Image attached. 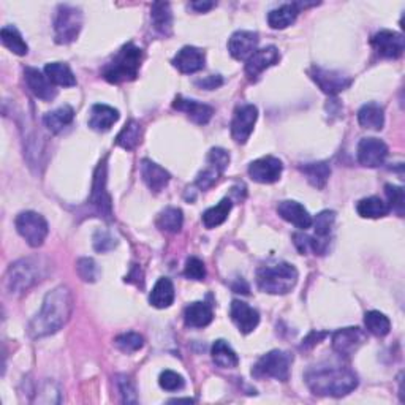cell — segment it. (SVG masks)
Returning a JSON list of instances; mask_svg holds the SVG:
<instances>
[{"mask_svg":"<svg viewBox=\"0 0 405 405\" xmlns=\"http://www.w3.org/2000/svg\"><path fill=\"white\" fill-rule=\"evenodd\" d=\"M0 40H2L4 46H7L16 55H26L29 53L27 43L22 40V35L15 26L2 27V30H0Z\"/></svg>","mask_w":405,"mask_h":405,"instance_id":"obj_36","label":"cell"},{"mask_svg":"<svg viewBox=\"0 0 405 405\" xmlns=\"http://www.w3.org/2000/svg\"><path fill=\"white\" fill-rule=\"evenodd\" d=\"M73 312V295L67 286L60 285L49 291L43 299L40 312L29 325V334L34 339H41L58 333L67 325Z\"/></svg>","mask_w":405,"mask_h":405,"instance_id":"obj_1","label":"cell"},{"mask_svg":"<svg viewBox=\"0 0 405 405\" xmlns=\"http://www.w3.org/2000/svg\"><path fill=\"white\" fill-rule=\"evenodd\" d=\"M152 26L161 35H170L173 29V13L170 4L155 2L151 8Z\"/></svg>","mask_w":405,"mask_h":405,"instance_id":"obj_29","label":"cell"},{"mask_svg":"<svg viewBox=\"0 0 405 405\" xmlns=\"http://www.w3.org/2000/svg\"><path fill=\"white\" fill-rule=\"evenodd\" d=\"M258 34L252 30H238L228 40V51L236 60H247L257 51Z\"/></svg>","mask_w":405,"mask_h":405,"instance_id":"obj_16","label":"cell"},{"mask_svg":"<svg viewBox=\"0 0 405 405\" xmlns=\"http://www.w3.org/2000/svg\"><path fill=\"white\" fill-rule=\"evenodd\" d=\"M326 336H328V333H325V331H312V333H309L307 338L303 340L301 350H312V348L315 345H319L320 342L326 338Z\"/></svg>","mask_w":405,"mask_h":405,"instance_id":"obj_51","label":"cell"},{"mask_svg":"<svg viewBox=\"0 0 405 405\" xmlns=\"http://www.w3.org/2000/svg\"><path fill=\"white\" fill-rule=\"evenodd\" d=\"M364 325L367 331L377 338H385L391 329L390 319L378 310H371L364 315Z\"/></svg>","mask_w":405,"mask_h":405,"instance_id":"obj_38","label":"cell"},{"mask_svg":"<svg viewBox=\"0 0 405 405\" xmlns=\"http://www.w3.org/2000/svg\"><path fill=\"white\" fill-rule=\"evenodd\" d=\"M87 203H89L92 213L103 217L105 220H111L113 203H111V197L107 190V157L100 161L95 173H93L92 192Z\"/></svg>","mask_w":405,"mask_h":405,"instance_id":"obj_8","label":"cell"},{"mask_svg":"<svg viewBox=\"0 0 405 405\" xmlns=\"http://www.w3.org/2000/svg\"><path fill=\"white\" fill-rule=\"evenodd\" d=\"M159 385L164 388L165 391H179L184 388V378L182 376H179L178 372L173 371H164L160 373L159 377Z\"/></svg>","mask_w":405,"mask_h":405,"instance_id":"obj_43","label":"cell"},{"mask_svg":"<svg viewBox=\"0 0 405 405\" xmlns=\"http://www.w3.org/2000/svg\"><path fill=\"white\" fill-rule=\"evenodd\" d=\"M385 193L388 197V206L390 209L396 211L399 215H404V208H405V193L402 187L388 184L385 185Z\"/></svg>","mask_w":405,"mask_h":405,"instance_id":"obj_42","label":"cell"},{"mask_svg":"<svg viewBox=\"0 0 405 405\" xmlns=\"http://www.w3.org/2000/svg\"><path fill=\"white\" fill-rule=\"evenodd\" d=\"M119 121V111L108 105L97 103L91 108L89 127L95 132H108Z\"/></svg>","mask_w":405,"mask_h":405,"instance_id":"obj_23","label":"cell"},{"mask_svg":"<svg viewBox=\"0 0 405 405\" xmlns=\"http://www.w3.org/2000/svg\"><path fill=\"white\" fill-rule=\"evenodd\" d=\"M173 108L178 111H182L189 119L193 121L198 126H204L211 121V117L214 114V108L209 107L206 103H199L197 100H190V98H184L182 95H178L174 98L173 102Z\"/></svg>","mask_w":405,"mask_h":405,"instance_id":"obj_20","label":"cell"},{"mask_svg":"<svg viewBox=\"0 0 405 405\" xmlns=\"http://www.w3.org/2000/svg\"><path fill=\"white\" fill-rule=\"evenodd\" d=\"M195 84L198 87H201V89L214 91V89H217V87H220L223 84V78L220 77V74H211V77L195 81Z\"/></svg>","mask_w":405,"mask_h":405,"instance_id":"obj_50","label":"cell"},{"mask_svg":"<svg viewBox=\"0 0 405 405\" xmlns=\"http://www.w3.org/2000/svg\"><path fill=\"white\" fill-rule=\"evenodd\" d=\"M141 142V126L136 121H128L126 127L117 135L116 145L121 146L126 151H133V149Z\"/></svg>","mask_w":405,"mask_h":405,"instance_id":"obj_37","label":"cell"},{"mask_svg":"<svg viewBox=\"0 0 405 405\" xmlns=\"http://www.w3.org/2000/svg\"><path fill=\"white\" fill-rule=\"evenodd\" d=\"M284 165L276 157H261L248 165V176L258 184H274L282 176Z\"/></svg>","mask_w":405,"mask_h":405,"instance_id":"obj_12","label":"cell"},{"mask_svg":"<svg viewBox=\"0 0 405 405\" xmlns=\"http://www.w3.org/2000/svg\"><path fill=\"white\" fill-rule=\"evenodd\" d=\"M74 111L68 105H64L58 109L51 111V113H46L43 116V124L51 133H60L62 130L67 128L73 122Z\"/></svg>","mask_w":405,"mask_h":405,"instance_id":"obj_28","label":"cell"},{"mask_svg":"<svg viewBox=\"0 0 405 405\" xmlns=\"http://www.w3.org/2000/svg\"><path fill=\"white\" fill-rule=\"evenodd\" d=\"M306 383L314 394L342 397L358 386V377L344 366H315L306 372Z\"/></svg>","mask_w":405,"mask_h":405,"instance_id":"obj_2","label":"cell"},{"mask_svg":"<svg viewBox=\"0 0 405 405\" xmlns=\"http://www.w3.org/2000/svg\"><path fill=\"white\" fill-rule=\"evenodd\" d=\"M258 119V108L255 105H241L236 108L232 122V136L238 145H246Z\"/></svg>","mask_w":405,"mask_h":405,"instance_id":"obj_10","label":"cell"},{"mask_svg":"<svg viewBox=\"0 0 405 405\" xmlns=\"http://www.w3.org/2000/svg\"><path fill=\"white\" fill-rule=\"evenodd\" d=\"M16 230L24 239H26L30 247H40L45 242L49 227L45 217L34 213V211H26L16 217Z\"/></svg>","mask_w":405,"mask_h":405,"instance_id":"obj_9","label":"cell"},{"mask_svg":"<svg viewBox=\"0 0 405 405\" xmlns=\"http://www.w3.org/2000/svg\"><path fill=\"white\" fill-rule=\"evenodd\" d=\"M141 176H142V180L146 182V185L154 193H160L171 179L170 173H168L165 168H161L160 165L154 164V161L147 159L142 160V164H141Z\"/></svg>","mask_w":405,"mask_h":405,"instance_id":"obj_24","label":"cell"},{"mask_svg":"<svg viewBox=\"0 0 405 405\" xmlns=\"http://www.w3.org/2000/svg\"><path fill=\"white\" fill-rule=\"evenodd\" d=\"M83 27V13L72 5H59L54 16V36L59 45H68L78 39Z\"/></svg>","mask_w":405,"mask_h":405,"instance_id":"obj_6","label":"cell"},{"mask_svg":"<svg viewBox=\"0 0 405 405\" xmlns=\"http://www.w3.org/2000/svg\"><path fill=\"white\" fill-rule=\"evenodd\" d=\"M371 43L378 55H382L385 59H397L404 54V36L397 32H392V30H380L378 34L372 36Z\"/></svg>","mask_w":405,"mask_h":405,"instance_id":"obj_13","label":"cell"},{"mask_svg":"<svg viewBox=\"0 0 405 405\" xmlns=\"http://www.w3.org/2000/svg\"><path fill=\"white\" fill-rule=\"evenodd\" d=\"M234 293H242V295H248V285L246 284L244 279H238V282L233 285Z\"/></svg>","mask_w":405,"mask_h":405,"instance_id":"obj_53","label":"cell"},{"mask_svg":"<svg viewBox=\"0 0 405 405\" xmlns=\"http://www.w3.org/2000/svg\"><path fill=\"white\" fill-rule=\"evenodd\" d=\"M277 213L284 220L290 222L291 225H295L299 230H304V232L312 227L314 223L312 215L307 213V209L298 201H291V199L280 201L277 206Z\"/></svg>","mask_w":405,"mask_h":405,"instance_id":"obj_21","label":"cell"},{"mask_svg":"<svg viewBox=\"0 0 405 405\" xmlns=\"http://www.w3.org/2000/svg\"><path fill=\"white\" fill-rule=\"evenodd\" d=\"M142 62V49L133 43L124 45L113 60L108 62L103 68V78L111 84H121L126 81H133L138 77Z\"/></svg>","mask_w":405,"mask_h":405,"instance_id":"obj_3","label":"cell"},{"mask_svg":"<svg viewBox=\"0 0 405 405\" xmlns=\"http://www.w3.org/2000/svg\"><path fill=\"white\" fill-rule=\"evenodd\" d=\"M117 246V241L113 238V234L105 232V230H98L93 236V248L97 252H108L113 251V248Z\"/></svg>","mask_w":405,"mask_h":405,"instance_id":"obj_46","label":"cell"},{"mask_svg":"<svg viewBox=\"0 0 405 405\" xmlns=\"http://www.w3.org/2000/svg\"><path fill=\"white\" fill-rule=\"evenodd\" d=\"M222 174L220 170H217L215 166L213 165H209L206 170H203L201 173L198 174V178H197V187H199L201 190H208L213 187L215 182H217V179H219V176Z\"/></svg>","mask_w":405,"mask_h":405,"instance_id":"obj_47","label":"cell"},{"mask_svg":"<svg viewBox=\"0 0 405 405\" xmlns=\"http://www.w3.org/2000/svg\"><path fill=\"white\" fill-rule=\"evenodd\" d=\"M45 276V266L39 258H21L8 267L5 276V288L11 295H22L32 288Z\"/></svg>","mask_w":405,"mask_h":405,"instance_id":"obj_5","label":"cell"},{"mask_svg":"<svg viewBox=\"0 0 405 405\" xmlns=\"http://www.w3.org/2000/svg\"><path fill=\"white\" fill-rule=\"evenodd\" d=\"M230 315H232L233 323L238 326V329L242 334H251L260 323L258 310H255L253 307L248 306L247 303L238 301V299H234V301L232 303Z\"/></svg>","mask_w":405,"mask_h":405,"instance_id":"obj_19","label":"cell"},{"mask_svg":"<svg viewBox=\"0 0 405 405\" xmlns=\"http://www.w3.org/2000/svg\"><path fill=\"white\" fill-rule=\"evenodd\" d=\"M309 74L315 81V84L328 95H336V93L345 91L352 84V78H348L347 74L336 70H326V68L317 65L310 68Z\"/></svg>","mask_w":405,"mask_h":405,"instance_id":"obj_11","label":"cell"},{"mask_svg":"<svg viewBox=\"0 0 405 405\" xmlns=\"http://www.w3.org/2000/svg\"><path fill=\"white\" fill-rule=\"evenodd\" d=\"M358 214L364 219H380V217H385L390 213L388 203H385L382 198L378 197H369L361 199L357 206Z\"/></svg>","mask_w":405,"mask_h":405,"instance_id":"obj_34","label":"cell"},{"mask_svg":"<svg viewBox=\"0 0 405 405\" xmlns=\"http://www.w3.org/2000/svg\"><path fill=\"white\" fill-rule=\"evenodd\" d=\"M184 276L192 280H204V277H206V267H204L203 261L197 257H190L185 263Z\"/></svg>","mask_w":405,"mask_h":405,"instance_id":"obj_45","label":"cell"},{"mask_svg":"<svg viewBox=\"0 0 405 405\" xmlns=\"http://www.w3.org/2000/svg\"><path fill=\"white\" fill-rule=\"evenodd\" d=\"M174 301V285L168 277H160L157 284L154 285L149 296V303L151 306L157 309H166L170 307Z\"/></svg>","mask_w":405,"mask_h":405,"instance_id":"obj_27","label":"cell"},{"mask_svg":"<svg viewBox=\"0 0 405 405\" xmlns=\"http://www.w3.org/2000/svg\"><path fill=\"white\" fill-rule=\"evenodd\" d=\"M116 347L126 353L138 352L145 345V339L138 333H124L116 338Z\"/></svg>","mask_w":405,"mask_h":405,"instance_id":"obj_41","label":"cell"},{"mask_svg":"<svg viewBox=\"0 0 405 405\" xmlns=\"http://www.w3.org/2000/svg\"><path fill=\"white\" fill-rule=\"evenodd\" d=\"M184 223L182 211L179 208H166L164 213L159 215L157 225L160 230L168 233H179Z\"/></svg>","mask_w":405,"mask_h":405,"instance_id":"obj_39","label":"cell"},{"mask_svg":"<svg viewBox=\"0 0 405 405\" xmlns=\"http://www.w3.org/2000/svg\"><path fill=\"white\" fill-rule=\"evenodd\" d=\"M45 74H46V78L55 86H62V87L77 86V78H74L70 67H68L67 64H62V62H53V64H48L45 67Z\"/></svg>","mask_w":405,"mask_h":405,"instance_id":"obj_33","label":"cell"},{"mask_svg":"<svg viewBox=\"0 0 405 405\" xmlns=\"http://www.w3.org/2000/svg\"><path fill=\"white\" fill-rule=\"evenodd\" d=\"M336 220L334 211H321V213L315 217L312 225L315 227V238L329 242V234L333 232Z\"/></svg>","mask_w":405,"mask_h":405,"instance_id":"obj_40","label":"cell"},{"mask_svg":"<svg viewBox=\"0 0 405 405\" xmlns=\"http://www.w3.org/2000/svg\"><path fill=\"white\" fill-rule=\"evenodd\" d=\"M298 282L296 267L279 261V263L265 265L257 271V284L258 288L270 295H286V293L295 288Z\"/></svg>","mask_w":405,"mask_h":405,"instance_id":"obj_4","label":"cell"},{"mask_svg":"<svg viewBox=\"0 0 405 405\" xmlns=\"http://www.w3.org/2000/svg\"><path fill=\"white\" fill-rule=\"evenodd\" d=\"M215 7V2H192L190 8L195 10L197 13H206L211 8Z\"/></svg>","mask_w":405,"mask_h":405,"instance_id":"obj_52","label":"cell"},{"mask_svg":"<svg viewBox=\"0 0 405 405\" xmlns=\"http://www.w3.org/2000/svg\"><path fill=\"white\" fill-rule=\"evenodd\" d=\"M208 160H209V165L215 166L217 170H220L223 173L230 165V154L225 151V149L214 147V149H211Z\"/></svg>","mask_w":405,"mask_h":405,"instance_id":"obj_48","label":"cell"},{"mask_svg":"<svg viewBox=\"0 0 405 405\" xmlns=\"http://www.w3.org/2000/svg\"><path fill=\"white\" fill-rule=\"evenodd\" d=\"M359 126L367 130H382L385 126L383 108L377 103H367L358 111Z\"/></svg>","mask_w":405,"mask_h":405,"instance_id":"obj_30","label":"cell"},{"mask_svg":"<svg viewBox=\"0 0 405 405\" xmlns=\"http://www.w3.org/2000/svg\"><path fill=\"white\" fill-rule=\"evenodd\" d=\"M293 363V354L272 350L261 357L257 364L253 366L252 376L255 378H276L280 382H286L290 378V367Z\"/></svg>","mask_w":405,"mask_h":405,"instance_id":"obj_7","label":"cell"},{"mask_svg":"<svg viewBox=\"0 0 405 405\" xmlns=\"http://www.w3.org/2000/svg\"><path fill=\"white\" fill-rule=\"evenodd\" d=\"M119 388H121V392L124 396V402H127V404L138 402V399H136L135 388H133V383L130 382V378H127L126 376H122L119 380Z\"/></svg>","mask_w":405,"mask_h":405,"instance_id":"obj_49","label":"cell"},{"mask_svg":"<svg viewBox=\"0 0 405 405\" xmlns=\"http://www.w3.org/2000/svg\"><path fill=\"white\" fill-rule=\"evenodd\" d=\"M213 319V307L206 303H192L184 310V321L189 328H206Z\"/></svg>","mask_w":405,"mask_h":405,"instance_id":"obj_26","label":"cell"},{"mask_svg":"<svg viewBox=\"0 0 405 405\" xmlns=\"http://www.w3.org/2000/svg\"><path fill=\"white\" fill-rule=\"evenodd\" d=\"M388 155V146L378 138H363L358 145V160L367 168H377L383 165Z\"/></svg>","mask_w":405,"mask_h":405,"instance_id":"obj_17","label":"cell"},{"mask_svg":"<svg viewBox=\"0 0 405 405\" xmlns=\"http://www.w3.org/2000/svg\"><path fill=\"white\" fill-rule=\"evenodd\" d=\"M204 64H206V55H204L201 49L195 46H184L173 59V65L184 74H192L203 70Z\"/></svg>","mask_w":405,"mask_h":405,"instance_id":"obj_22","label":"cell"},{"mask_svg":"<svg viewBox=\"0 0 405 405\" xmlns=\"http://www.w3.org/2000/svg\"><path fill=\"white\" fill-rule=\"evenodd\" d=\"M303 7H306V5L304 4L280 5V7L270 11V15H267V22H270V26L272 29H277V30L286 29L296 21L299 11H301Z\"/></svg>","mask_w":405,"mask_h":405,"instance_id":"obj_25","label":"cell"},{"mask_svg":"<svg viewBox=\"0 0 405 405\" xmlns=\"http://www.w3.org/2000/svg\"><path fill=\"white\" fill-rule=\"evenodd\" d=\"M211 354H213L214 363L219 367H223V369H233V367L239 364L238 354L228 345V342L223 339L214 342L213 348H211Z\"/></svg>","mask_w":405,"mask_h":405,"instance_id":"obj_31","label":"cell"},{"mask_svg":"<svg viewBox=\"0 0 405 405\" xmlns=\"http://www.w3.org/2000/svg\"><path fill=\"white\" fill-rule=\"evenodd\" d=\"M299 170L307 178L310 185L315 189H323L326 185L329 174H331V168L326 161H315V164H306L299 166Z\"/></svg>","mask_w":405,"mask_h":405,"instance_id":"obj_32","label":"cell"},{"mask_svg":"<svg viewBox=\"0 0 405 405\" xmlns=\"http://www.w3.org/2000/svg\"><path fill=\"white\" fill-rule=\"evenodd\" d=\"M233 208V203L230 198H223L217 206L209 208L203 214V223L206 228H217L228 219L230 211Z\"/></svg>","mask_w":405,"mask_h":405,"instance_id":"obj_35","label":"cell"},{"mask_svg":"<svg viewBox=\"0 0 405 405\" xmlns=\"http://www.w3.org/2000/svg\"><path fill=\"white\" fill-rule=\"evenodd\" d=\"M78 276L84 280V282H95L98 277V267L95 261L92 258H81L77 265Z\"/></svg>","mask_w":405,"mask_h":405,"instance_id":"obj_44","label":"cell"},{"mask_svg":"<svg viewBox=\"0 0 405 405\" xmlns=\"http://www.w3.org/2000/svg\"><path fill=\"white\" fill-rule=\"evenodd\" d=\"M24 79L29 91L34 93L36 98L43 100V102H51L58 95V91L53 87V83L46 78V74H43L40 70L32 67L24 68Z\"/></svg>","mask_w":405,"mask_h":405,"instance_id":"obj_18","label":"cell"},{"mask_svg":"<svg viewBox=\"0 0 405 405\" xmlns=\"http://www.w3.org/2000/svg\"><path fill=\"white\" fill-rule=\"evenodd\" d=\"M280 53L276 46H267L263 49H257L251 58L247 59L246 74L251 81H257L258 77L267 68L279 64Z\"/></svg>","mask_w":405,"mask_h":405,"instance_id":"obj_14","label":"cell"},{"mask_svg":"<svg viewBox=\"0 0 405 405\" xmlns=\"http://www.w3.org/2000/svg\"><path fill=\"white\" fill-rule=\"evenodd\" d=\"M366 334L359 328H344L333 334V348L340 357H350L364 344Z\"/></svg>","mask_w":405,"mask_h":405,"instance_id":"obj_15","label":"cell"}]
</instances>
